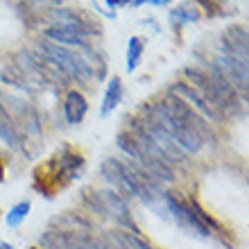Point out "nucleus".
Masks as SVG:
<instances>
[{
	"mask_svg": "<svg viewBox=\"0 0 249 249\" xmlns=\"http://www.w3.org/2000/svg\"><path fill=\"white\" fill-rule=\"evenodd\" d=\"M152 116L157 118V123L163 127L170 138L177 143L181 152H199L204 145V138L209 134V127L202 120V116H197L193 111V107L181 102L175 95H165L150 107Z\"/></svg>",
	"mask_w": 249,
	"mask_h": 249,
	"instance_id": "f257e3e1",
	"label": "nucleus"
},
{
	"mask_svg": "<svg viewBox=\"0 0 249 249\" xmlns=\"http://www.w3.org/2000/svg\"><path fill=\"white\" fill-rule=\"evenodd\" d=\"M102 175L118 190L120 197H138L147 204H154L159 197H163V193L159 190L157 179L147 177L136 165H127L118 159H107L102 163Z\"/></svg>",
	"mask_w": 249,
	"mask_h": 249,
	"instance_id": "f03ea898",
	"label": "nucleus"
},
{
	"mask_svg": "<svg viewBox=\"0 0 249 249\" xmlns=\"http://www.w3.org/2000/svg\"><path fill=\"white\" fill-rule=\"evenodd\" d=\"M48 41H53L57 46H75V48H89V39H91V34L84 32L82 27H75V25H59V23H54V25L46 27L43 30Z\"/></svg>",
	"mask_w": 249,
	"mask_h": 249,
	"instance_id": "9d476101",
	"label": "nucleus"
},
{
	"mask_svg": "<svg viewBox=\"0 0 249 249\" xmlns=\"http://www.w3.org/2000/svg\"><path fill=\"white\" fill-rule=\"evenodd\" d=\"M41 249H111L107 243L89 236L86 231L50 229L41 236Z\"/></svg>",
	"mask_w": 249,
	"mask_h": 249,
	"instance_id": "423d86ee",
	"label": "nucleus"
},
{
	"mask_svg": "<svg viewBox=\"0 0 249 249\" xmlns=\"http://www.w3.org/2000/svg\"><path fill=\"white\" fill-rule=\"evenodd\" d=\"M86 109H89V102L79 91H68L64 100V116L71 124L82 123V118L86 116Z\"/></svg>",
	"mask_w": 249,
	"mask_h": 249,
	"instance_id": "f8f14e48",
	"label": "nucleus"
},
{
	"mask_svg": "<svg viewBox=\"0 0 249 249\" xmlns=\"http://www.w3.org/2000/svg\"><path fill=\"white\" fill-rule=\"evenodd\" d=\"M170 18L175 20V23H193V20L199 18V9H197L195 5H181L177 7V9H172L170 12Z\"/></svg>",
	"mask_w": 249,
	"mask_h": 249,
	"instance_id": "dca6fc26",
	"label": "nucleus"
},
{
	"mask_svg": "<svg viewBox=\"0 0 249 249\" xmlns=\"http://www.w3.org/2000/svg\"><path fill=\"white\" fill-rule=\"evenodd\" d=\"M143 46L145 41L141 36H131L129 39V48H127V71L134 72V68L141 61V54H143Z\"/></svg>",
	"mask_w": 249,
	"mask_h": 249,
	"instance_id": "2eb2a0df",
	"label": "nucleus"
},
{
	"mask_svg": "<svg viewBox=\"0 0 249 249\" xmlns=\"http://www.w3.org/2000/svg\"><path fill=\"white\" fill-rule=\"evenodd\" d=\"M113 238H116V240H120L124 249H154V247H150L147 243H143L141 238L131 236V233H123V231H116V233H113Z\"/></svg>",
	"mask_w": 249,
	"mask_h": 249,
	"instance_id": "f3484780",
	"label": "nucleus"
},
{
	"mask_svg": "<svg viewBox=\"0 0 249 249\" xmlns=\"http://www.w3.org/2000/svg\"><path fill=\"white\" fill-rule=\"evenodd\" d=\"M170 95H175V98H179L181 102H186L188 107H195L197 111L202 113L204 118L209 120H222V113L217 111L213 105H209V100L204 98L202 93L197 91L195 86L190 84H184V82H175V84L170 86Z\"/></svg>",
	"mask_w": 249,
	"mask_h": 249,
	"instance_id": "1a4fd4ad",
	"label": "nucleus"
},
{
	"mask_svg": "<svg viewBox=\"0 0 249 249\" xmlns=\"http://www.w3.org/2000/svg\"><path fill=\"white\" fill-rule=\"evenodd\" d=\"M222 46H224V54H229L233 59L247 64L249 39H247V30L245 27H240V25L227 27L222 34Z\"/></svg>",
	"mask_w": 249,
	"mask_h": 249,
	"instance_id": "9b49d317",
	"label": "nucleus"
},
{
	"mask_svg": "<svg viewBox=\"0 0 249 249\" xmlns=\"http://www.w3.org/2000/svg\"><path fill=\"white\" fill-rule=\"evenodd\" d=\"M36 2H46V5H59L61 0H36Z\"/></svg>",
	"mask_w": 249,
	"mask_h": 249,
	"instance_id": "412c9836",
	"label": "nucleus"
},
{
	"mask_svg": "<svg viewBox=\"0 0 249 249\" xmlns=\"http://www.w3.org/2000/svg\"><path fill=\"white\" fill-rule=\"evenodd\" d=\"M163 199H165L168 211H170V215L175 217L186 231H193L197 236H209L211 229H217V224L213 222L197 204H188V202H184L181 197L170 195V193L163 195Z\"/></svg>",
	"mask_w": 249,
	"mask_h": 249,
	"instance_id": "39448f33",
	"label": "nucleus"
},
{
	"mask_svg": "<svg viewBox=\"0 0 249 249\" xmlns=\"http://www.w3.org/2000/svg\"><path fill=\"white\" fill-rule=\"evenodd\" d=\"M0 141L7 143L9 147H18L20 138H18V131H16V124H14L12 116L7 113L5 105L0 102Z\"/></svg>",
	"mask_w": 249,
	"mask_h": 249,
	"instance_id": "ddd939ff",
	"label": "nucleus"
},
{
	"mask_svg": "<svg viewBox=\"0 0 249 249\" xmlns=\"http://www.w3.org/2000/svg\"><path fill=\"white\" fill-rule=\"evenodd\" d=\"M41 54L43 59L50 61L53 66H57L66 77H75V79H82V82H91L93 79V68L89 66L86 57H82L79 53H72L68 48H61L53 41H43L41 43Z\"/></svg>",
	"mask_w": 249,
	"mask_h": 249,
	"instance_id": "20e7f679",
	"label": "nucleus"
},
{
	"mask_svg": "<svg viewBox=\"0 0 249 249\" xmlns=\"http://www.w3.org/2000/svg\"><path fill=\"white\" fill-rule=\"evenodd\" d=\"M0 249H14L9 243H0Z\"/></svg>",
	"mask_w": 249,
	"mask_h": 249,
	"instance_id": "4be33fe9",
	"label": "nucleus"
},
{
	"mask_svg": "<svg viewBox=\"0 0 249 249\" xmlns=\"http://www.w3.org/2000/svg\"><path fill=\"white\" fill-rule=\"evenodd\" d=\"M109 2V7H120V5H127V2H131V0H107Z\"/></svg>",
	"mask_w": 249,
	"mask_h": 249,
	"instance_id": "6ab92c4d",
	"label": "nucleus"
},
{
	"mask_svg": "<svg viewBox=\"0 0 249 249\" xmlns=\"http://www.w3.org/2000/svg\"><path fill=\"white\" fill-rule=\"evenodd\" d=\"M147 2H152V5H168L170 0H147Z\"/></svg>",
	"mask_w": 249,
	"mask_h": 249,
	"instance_id": "aec40b11",
	"label": "nucleus"
},
{
	"mask_svg": "<svg viewBox=\"0 0 249 249\" xmlns=\"http://www.w3.org/2000/svg\"><path fill=\"white\" fill-rule=\"evenodd\" d=\"M27 213H30V202L16 204V206L7 213V224H9V227H18L20 220H25L27 217Z\"/></svg>",
	"mask_w": 249,
	"mask_h": 249,
	"instance_id": "a211bd4d",
	"label": "nucleus"
},
{
	"mask_svg": "<svg viewBox=\"0 0 249 249\" xmlns=\"http://www.w3.org/2000/svg\"><path fill=\"white\" fill-rule=\"evenodd\" d=\"M209 68L227 79L238 93H243V98H247V64L233 59L229 54H217Z\"/></svg>",
	"mask_w": 249,
	"mask_h": 249,
	"instance_id": "6e6552de",
	"label": "nucleus"
},
{
	"mask_svg": "<svg viewBox=\"0 0 249 249\" xmlns=\"http://www.w3.org/2000/svg\"><path fill=\"white\" fill-rule=\"evenodd\" d=\"M120 98H123V82L118 77H113L109 84H107V93L105 100H102V116H109V113L120 105Z\"/></svg>",
	"mask_w": 249,
	"mask_h": 249,
	"instance_id": "4468645a",
	"label": "nucleus"
},
{
	"mask_svg": "<svg viewBox=\"0 0 249 249\" xmlns=\"http://www.w3.org/2000/svg\"><path fill=\"white\" fill-rule=\"evenodd\" d=\"M93 209L100 211L102 215L116 220L118 224L129 227L131 231H136V224L129 220V211H127L124 197H120L118 193H113V190H98V193H93Z\"/></svg>",
	"mask_w": 249,
	"mask_h": 249,
	"instance_id": "0eeeda50",
	"label": "nucleus"
},
{
	"mask_svg": "<svg viewBox=\"0 0 249 249\" xmlns=\"http://www.w3.org/2000/svg\"><path fill=\"white\" fill-rule=\"evenodd\" d=\"M118 147L124 154H129V157L134 159V165H136L141 172H145L147 177L157 179V181H172L170 163H165L163 159H159L152 150H147L131 131H123V134H120Z\"/></svg>",
	"mask_w": 249,
	"mask_h": 249,
	"instance_id": "7ed1b4c3",
	"label": "nucleus"
}]
</instances>
